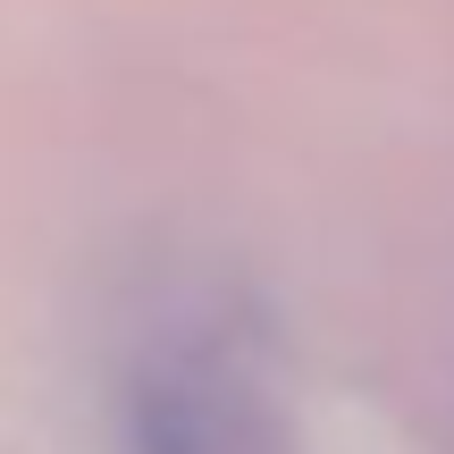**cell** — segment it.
<instances>
[{
	"label": "cell",
	"mask_w": 454,
	"mask_h": 454,
	"mask_svg": "<svg viewBox=\"0 0 454 454\" xmlns=\"http://www.w3.org/2000/svg\"><path fill=\"white\" fill-rule=\"evenodd\" d=\"M110 454H294L278 354L227 286H168L118 328Z\"/></svg>",
	"instance_id": "6da1fadb"
}]
</instances>
